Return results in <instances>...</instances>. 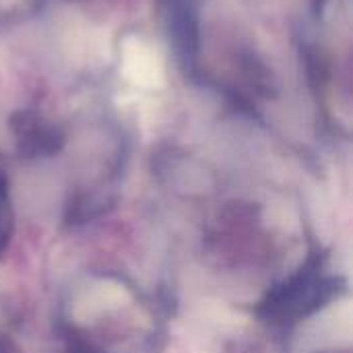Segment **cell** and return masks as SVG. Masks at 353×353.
Here are the masks:
<instances>
[{
	"instance_id": "cell-1",
	"label": "cell",
	"mask_w": 353,
	"mask_h": 353,
	"mask_svg": "<svg viewBox=\"0 0 353 353\" xmlns=\"http://www.w3.org/2000/svg\"><path fill=\"white\" fill-rule=\"evenodd\" d=\"M343 292L345 281L325 273V254L314 252L292 277L265 296L256 314L273 327L290 329L329 306Z\"/></svg>"
},
{
	"instance_id": "cell-2",
	"label": "cell",
	"mask_w": 353,
	"mask_h": 353,
	"mask_svg": "<svg viewBox=\"0 0 353 353\" xmlns=\"http://www.w3.org/2000/svg\"><path fill=\"white\" fill-rule=\"evenodd\" d=\"M12 232V213H10V201H8V190L6 182L0 178V254L6 248Z\"/></svg>"
}]
</instances>
